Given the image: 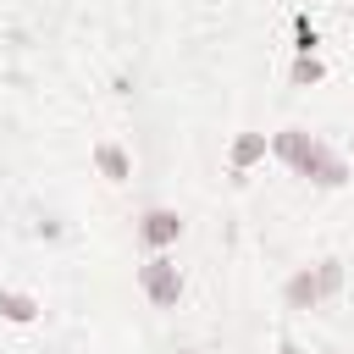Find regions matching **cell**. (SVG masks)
<instances>
[{"label":"cell","mask_w":354,"mask_h":354,"mask_svg":"<svg viewBox=\"0 0 354 354\" xmlns=\"http://www.w3.org/2000/svg\"><path fill=\"white\" fill-rule=\"evenodd\" d=\"M138 288H144V299H149L155 310H171L177 293H183V277H177V266H171L166 254H155V260L138 266Z\"/></svg>","instance_id":"obj_1"},{"label":"cell","mask_w":354,"mask_h":354,"mask_svg":"<svg viewBox=\"0 0 354 354\" xmlns=\"http://www.w3.org/2000/svg\"><path fill=\"white\" fill-rule=\"evenodd\" d=\"M337 282H343L337 260H321L315 271H299V277L288 282V304H293V310H304V304H315L321 293H337Z\"/></svg>","instance_id":"obj_2"},{"label":"cell","mask_w":354,"mask_h":354,"mask_svg":"<svg viewBox=\"0 0 354 354\" xmlns=\"http://www.w3.org/2000/svg\"><path fill=\"white\" fill-rule=\"evenodd\" d=\"M293 171H304V177H315L321 188H337V183H348V166L321 144V138H310V149H304V160L293 166Z\"/></svg>","instance_id":"obj_3"},{"label":"cell","mask_w":354,"mask_h":354,"mask_svg":"<svg viewBox=\"0 0 354 354\" xmlns=\"http://www.w3.org/2000/svg\"><path fill=\"white\" fill-rule=\"evenodd\" d=\"M138 238H144L149 249H171V243L183 238V216L166 210V205H149V210L138 216Z\"/></svg>","instance_id":"obj_4"},{"label":"cell","mask_w":354,"mask_h":354,"mask_svg":"<svg viewBox=\"0 0 354 354\" xmlns=\"http://www.w3.org/2000/svg\"><path fill=\"white\" fill-rule=\"evenodd\" d=\"M94 166H100L111 183H127V177H133V160H127L122 144H94Z\"/></svg>","instance_id":"obj_5"},{"label":"cell","mask_w":354,"mask_h":354,"mask_svg":"<svg viewBox=\"0 0 354 354\" xmlns=\"http://www.w3.org/2000/svg\"><path fill=\"white\" fill-rule=\"evenodd\" d=\"M260 155H266V133H249V138H238V144H232V171L243 177V171H249Z\"/></svg>","instance_id":"obj_6"},{"label":"cell","mask_w":354,"mask_h":354,"mask_svg":"<svg viewBox=\"0 0 354 354\" xmlns=\"http://www.w3.org/2000/svg\"><path fill=\"white\" fill-rule=\"evenodd\" d=\"M304 149H310V133H304V127H282V133H277V155H282L288 166H299Z\"/></svg>","instance_id":"obj_7"},{"label":"cell","mask_w":354,"mask_h":354,"mask_svg":"<svg viewBox=\"0 0 354 354\" xmlns=\"http://www.w3.org/2000/svg\"><path fill=\"white\" fill-rule=\"evenodd\" d=\"M0 310H6L11 321H33V315H39V304H33L28 293H11V288H0Z\"/></svg>","instance_id":"obj_8"},{"label":"cell","mask_w":354,"mask_h":354,"mask_svg":"<svg viewBox=\"0 0 354 354\" xmlns=\"http://www.w3.org/2000/svg\"><path fill=\"white\" fill-rule=\"evenodd\" d=\"M315 77H321V61L315 55H299L293 61V83H315Z\"/></svg>","instance_id":"obj_9"},{"label":"cell","mask_w":354,"mask_h":354,"mask_svg":"<svg viewBox=\"0 0 354 354\" xmlns=\"http://www.w3.org/2000/svg\"><path fill=\"white\" fill-rule=\"evenodd\" d=\"M282 354H299V348H293V343H282Z\"/></svg>","instance_id":"obj_10"},{"label":"cell","mask_w":354,"mask_h":354,"mask_svg":"<svg viewBox=\"0 0 354 354\" xmlns=\"http://www.w3.org/2000/svg\"><path fill=\"white\" fill-rule=\"evenodd\" d=\"M348 144H354V138H348Z\"/></svg>","instance_id":"obj_11"}]
</instances>
